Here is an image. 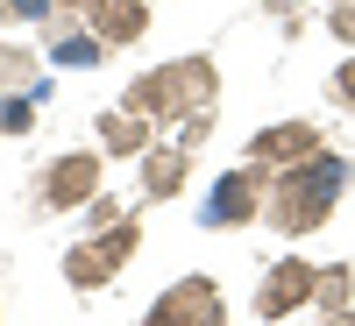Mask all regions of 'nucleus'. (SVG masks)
Returning a JSON list of instances; mask_svg holds the SVG:
<instances>
[{"mask_svg":"<svg viewBox=\"0 0 355 326\" xmlns=\"http://www.w3.org/2000/svg\"><path fill=\"white\" fill-rule=\"evenodd\" d=\"M313 262H299V255H284L270 277H263V291H256V312L263 319H284V312H299V305H313Z\"/></svg>","mask_w":355,"mask_h":326,"instance_id":"obj_7","label":"nucleus"},{"mask_svg":"<svg viewBox=\"0 0 355 326\" xmlns=\"http://www.w3.org/2000/svg\"><path fill=\"white\" fill-rule=\"evenodd\" d=\"M57 8H64V15H85V8H93V0H57Z\"/></svg>","mask_w":355,"mask_h":326,"instance_id":"obj_18","label":"nucleus"},{"mask_svg":"<svg viewBox=\"0 0 355 326\" xmlns=\"http://www.w3.org/2000/svg\"><path fill=\"white\" fill-rule=\"evenodd\" d=\"M263 192H270V170H263V163L227 170L220 185H214V199H206V227H242V220H256L263 213Z\"/></svg>","mask_w":355,"mask_h":326,"instance_id":"obj_4","label":"nucleus"},{"mask_svg":"<svg viewBox=\"0 0 355 326\" xmlns=\"http://www.w3.org/2000/svg\"><path fill=\"white\" fill-rule=\"evenodd\" d=\"M348 177H355V170H348V156H334V150H320V156H306V163L277 170L270 192H263V220H270L277 234H313L320 220L334 213V199H341Z\"/></svg>","mask_w":355,"mask_h":326,"instance_id":"obj_1","label":"nucleus"},{"mask_svg":"<svg viewBox=\"0 0 355 326\" xmlns=\"http://www.w3.org/2000/svg\"><path fill=\"white\" fill-rule=\"evenodd\" d=\"M8 93H43L36 50H21V43H0V100H8Z\"/></svg>","mask_w":355,"mask_h":326,"instance_id":"obj_12","label":"nucleus"},{"mask_svg":"<svg viewBox=\"0 0 355 326\" xmlns=\"http://www.w3.org/2000/svg\"><path fill=\"white\" fill-rule=\"evenodd\" d=\"M100 192V156H57L43 170V206L50 213H64V206H93Z\"/></svg>","mask_w":355,"mask_h":326,"instance_id":"obj_8","label":"nucleus"},{"mask_svg":"<svg viewBox=\"0 0 355 326\" xmlns=\"http://www.w3.org/2000/svg\"><path fill=\"white\" fill-rule=\"evenodd\" d=\"M100 150L107 156H142V150H150V114H142V107H107L100 114Z\"/></svg>","mask_w":355,"mask_h":326,"instance_id":"obj_10","label":"nucleus"},{"mask_svg":"<svg viewBox=\"0 0 355 326\" xmlns=\"http://www.w3.org/2000/svg\"><path fill=\"white\" fill-rule=\"evenodd\" d=\"M327 326H355V312H327Z\"/></svg>","mask_w":355,"mask_h":326,"instance_id":"obj_19","label":"nucleus"},{"mask_svg":"<svg viewBox=\"0 0 355 326\" xmlns=\"http://www.w3.org/2000/svg\"><path fill=\"white\" fill-rule=\"evenodd\" d=\"M185 170H192V150H142V192L150 199H178Z\"/></svg>","mask_w":355,"mask_h":326,"instance_id":"obj_11","label":"nucleus"},{"mask_svg":"<svg viewBox=\"0 0 355 326\" xmlns=\"http://www.w3.org/2000/svg\"><path fill=\"white\" fill-rule=\"evenodd\" d=\"M327 93H334L341 107H355V57H348V64H341V71L327 78Z\"/></svg>","mask_w":355,"mask_h":326,"instance_id":"obj_16","label":"nucleus"},{"mask_svg":"<svg viewBox=\"0 0 355 326\" xmlns=\"http://www.w3.org/2000/svg\"><path fill=\"white\" fill-rule=\"evenodd\" d=\"M135 242H142V227L135 220H121V227H107V234H93L85 248H64V284H78V291H100L121 262L135 255Z\"/></svg>","mask_w":355,"mask_h":326,"instance_id":"obj_3","label":"nucleus"},{"mask_svg":"<svg viewBox=\"0 0 355 326\" xmlns=\"http://www.w3.org/2000/svg\"><path fill=\"white\" fill-rule=\"evenodd\" d=\"M306 156H320V128L313 121H277V128H263L249 142V163H263V170H291Z\"/></svg>","mask_w":355,"mask_h":326,"instance_id":"obj_6","label":"nucleus"},{"mask_svg":"<svg viewBox=\"0 0 355 326\" xmlns=\"http://www.w3.org/2000/svg\"><path fill=\"white\" fill-rule=\"evenodd\" d=\"M142 326H220V284H214V277L171 284L164 298L150 305V319H142Z\"/></svg>","mask_w":355,"mask_h":326,"instance_id":"obj_5","label":"nucleus"},{"mask_svg":"<svg viewBox=\"0 0 355 326\" xmlns=\"http://www.w3.org/2000/svg\"><path fill=\"white\" fill-rule=\"evenodd\" d=\"M348 298H355V270H348V262H327V270L313 277V305H327V312H348Z\"/></svg>","mask_w":355,"mask_h":326,"instance_id":"obj_13","label":"nucleus"},{"mask_svg":"<svg viewBox=\"0 0 355 326\" xmlns=\"http://www.w3.org/2000/svg\"><path fill=\"white\" fill-rule=\"evenodd\" d=\"M214 64L206 57H185V64H157L150 78H135L128 107H142L150 121L164 128H185V121H214Z\"/></svg>","mask_w":355,"mask_h":326,"instance_id":"obj_2","label":"nucleus"},{"mask_svg":"<svg viewBox=\"0 0 355 326\" xmlns=\"http://www.w3.org/2000/svg\"><path fill=\"white\" fill-rule=\"evenodd\" d=\"M57 0H0V21H50Z\"/></svg>","mask_w":355,"mask_h":326,"instance_id":"obj_15","label":"nucleus"},{"mask_svg":"<svg viewBox=\"0 0 355 326\" xmlns=\"http://www.w3.org/2000/svg\"><path fill=\"white\" fill-rule=\"evenodd\" d=\"M85 28H93L107 50H128V43L150 36V8H142V0H93V8H85Z\"/></svg>","mask_w":355,"mask_h":326,"instance_id":"obj_9","label":"nucleus"},{"mask_svg":"<svg viewBox=\"0 0 355 326\" xmlns=\"http://www.w3.org/2000/svg\"><path fill=\"white\" fill-rule=\"evenodd\" d=\"M327 21H334V36H341V43H355V0H334V15H327Z\"/></svg>","mask_w":355,"mask_h":326,"instance_id":"obj_17","label":"nucleus"},{"mask_svg":"<svg viewBox=\"0 0 355 326\" xmlns=\"http://www.w3.org/2000/svg\"><path fill=\"white\" fill-rule=\"evenodd\" d=\"M36 100H43V93H8V100H0V128H8V135H28V114H36Z\"/></svg>","mask_w":355,"mask_h":326,"instance_id":"obj_14","label":"nucleus"}]
</instances>
